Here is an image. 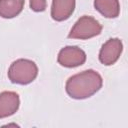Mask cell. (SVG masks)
Wrapping results in <instances>:
<instances>
[{
	"label": "cell",
	"instance_id": "obj_1",
	"mask_svg": "<svg viewBox=\"0 0 128 128\" xmlns=\"http://www.w3.org/2000/svg\"><path fill=\"white\" fill-rule=\"evenodd\" d=\"M103 84L101 75L92 69L71 76L65 85L67 94L73 99H86L98 92Z\"/></svg>",
	"mask_w": 128,
	"mask_h": 128
},
{
	"label": "cell",
	"instance_id": "obj_7",
	"mask_svg": "<svg viewBox=\"0 0 128 128\" xmlns=\"http://www.w3.org/2000/svg\"><path fill=\"white\" fill-rule=\"evenodd\" d=\"M75 0H52L51 17L53 20L61 22L70 18L75 9Z\"/></svg>",
	"mask_w": 128,
	"mask_h": 128
},
{
	"label": "cell",
	"instance_id": "obj_3",
	"mask_svg": "<svg viewBox=\"0 0 128 128\" xmlns=\"http://www.w3.org/2000/svg\"><path fill=\"white\" fill-rule=\"evenodd\" d=\"M101 32L102 25L95 18L84 15L76 21L68 34V38L86 40L99 35Z\"/></svg>",
	"mask_w": 128,
	"mask_h": 128
},
{
	"label": "cell",
	"instance_id": "obj_2",
	"mask_svg": "<svg viewBox=\"0 0 128 128\" xmlns=\"http://www.w3.org/2000/svg\"><path fill=\"white\" fill-rule=\"evenodd\" d=\"M38 75V67L32 60L18 59L14 61L8 70V78L14 84L27 85L35 80Z\"/></svg>",
	"mask_w": 128,
	"mask_h": 128
},
{
	"label": "cell",
	"instance_id": "obj_10",
	"mask_svg": "<svg viewBox=\"0 0 128 128\" xmlns=\"http://www.w3.org/2000/svg\"><path fill=\"white\" fill-rule=\"evenodd\" d=\"M30 8L34 12H43L46 9L47 1L46 0H29Z\"/></svg>",
	"mask_w": 128,
	"mask_h": 128
},
{
	"label": "cell",
	"instance_id": "obj_4",
	"mask_svg": "<svg viewBox=\"0 0 128 128\" xmlns=\"http://www.w3.org/2000/svg\"><path fill=\"white\" fill-rule=\"evenodd\" d=\"M57 61L63 67H78L85 63L86 53L77 46H66L59 51Z\"/></svg>",
	"mask_w": 128,
	"mask_h": 128
},
{
	"label": "cell",
	"instance_id": "obj_6",
	"mask_svg": "<svg viewBox=\"0 0 128 128\" xmlns=\"http://www.w3.org/2000/svg\"><path fill=\"white\" fill-rule=\"evenodd\" d=\"M20 98L16 92L3 91L0 93V119L9 117L17 112Z\"/></svg>",
	"mask_w": 128,
	"mask_h": 128
},
{
	"label": "cell",
	"instance_id": "obj_8",
	"mask_svg": "<svg viewBox=\"0 0 128 128\" xmlns=\"http://www.w3.org/2000/svg\"><path fill=\"white\" fill-rule=\"evenodd\" d=\"M94 7L106 18H116L120 13L119 0H94Z\"/></svg>",
	"mask_w": 128,
	"mask_h": 128
},
{
	"label": "cell",
	"instance_id": "obj_5",
	"mask_svg": "<svg viewBox=\"0 0 128 128\" xmlns=\"http://www.w3.org/2000/svg\"><path fill=\"white\" fill-rule=\"evenodd\" d=\"M122 50V41L119 38H111L102 45L99 52V61L106 66L113 65L119 59Z\"/></svg>",
	"mask_w": 128,
	"mask_h": 128
},
{
	"label": "cell",
	"instance_id": "obj_9",
	"mask_svg": "<svg viewBox=\"0 0 128 128\" xmlns=\"http://www.w3.org/2000/svg\"><path fill=\"white\" fill-rule=\"evenodd\" d=\"M24 0H0V16L11 19L18 16L24 8Z\"/></svg>",
	"mask_w": 128,
	"mask_h": 128
}]
</instances>
